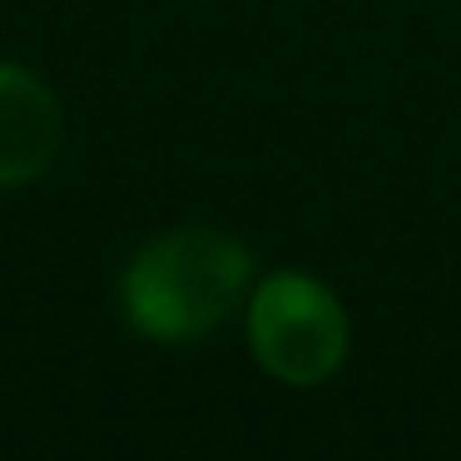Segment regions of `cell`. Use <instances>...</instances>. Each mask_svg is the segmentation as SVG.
<instances>
[{"instance_id": "cell-1", "label": "cell", "mask_w": 461, "mask_h": 461, "mask_svg": "<svg viewBox=\"0 0 461 461\" xmlns=\"http://www.w3.org/2000/svg\"><path fill=\"white\" fill-rule=\"evenodd\" d=\"M258 268L243 239L209 223H179L130 253L120 273V312L154 348H194L243 312Z\"/></svg>"}, {"instance_id": "cell-2", "label": "cell", "mask_w": 461, "mask_h": 461, "mask_svg": "<svg viewBox=\"0 0 461 461\" xmlns=\"http://www.w3.org/2000/svg\"><path fill=\"white\" fill-rule=\"evenodd\" d=\"M243 338L263 377L283 387H322L352 352V318L322 278L303 268H273L243 303Z\"/></svg>"}, {"instance_id": "cell-3", "label": "cell", "mask_w": 461, "mask_h": 461, "mask_svg": "<svg viewBox=\"0 0 461 461\" xmlns=\"http://www.w3.org/2000/svg\"><path fill=\"white\" fill-rule=\"evenodd\" d=\"M65 144V104L31 65L0 60V189L35 184Z\"/></svg>"}]
</instances>
